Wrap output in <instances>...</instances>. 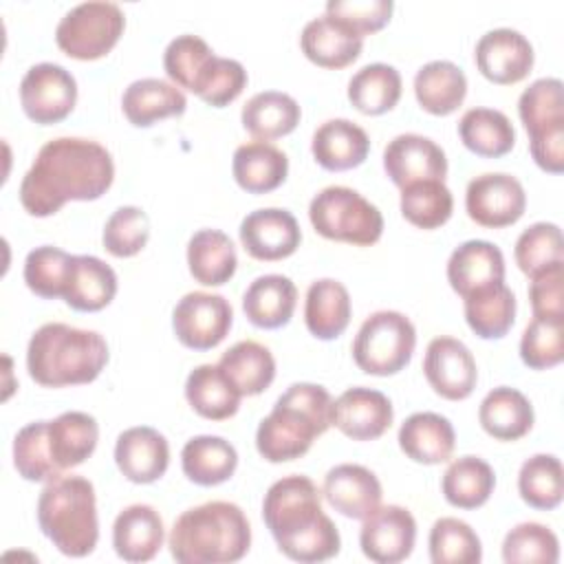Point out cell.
Returning a JSON list of instances; mask_svg holds the SVG:
<instances>
[{
  "label": "cell",
  "instance_id": "obj_53",
  "mask_svg": "<svg viewBox=\"0 0 564 564\" xmlns=\"http://www.w3.org/2000/svg\"><path fill=\"white\" fill-rule=\"evenodd\" d=\"M150 238V220L141 207L126 205L110 214L104 227V249L115 258L137 256Z\"/></svg>",
  "mask_w": 564,
  "mask_h": 564
},
{
  "label": "cell",
  "instance_id": "obj_22",
  "mask_svg": "<svg viewBox=\"0 0 564 564\" xmlns=\"http://www.w3.org/2000/svg\"><path fill=\"white\" fill-rule=\"evenodd\" d=\"M447 280L460 297L505 282V256L489 240H467L452 251L447 260Z\"/></svg>",
  "mask_w": 564,
  "mask_h": 564
},
{
  "label": "cell",
  "instance_id": "obj_32",
  "mask_svg": "<svg viewBox=\"0 0 564 564\" xmlns=\"http://www.w3.org/2000/svg\"><path fill=\"white\" fill-rule=\"evenodd\" d=\"M414 95L423 110L445 117L463 104L467 95V77L454 62L434 59L416 70Z\"/></svg>",
  "mask_w": 564,
  "mask_h": 564
},
{
  "label": "cell",
  "instance_id": "obj_31",
  "mask_svg": "<svg viewBox=\"0 0 564 564\" xmlns=\"http://www.w3.org/2000/svg\"><path fill=\"white\" fill-rule=\"evenodd\" d=\"M183 474L200 485L214 487L229 480L238 467L236 447L223 436L200 434L189 438L181 449Z\"/></svg>",
  "mask_w": 564,
  "mask_h": 564
},
{
  "label": "cell",
  "instance_id": "obj_45",
  "mask_svg": "<svg viewBox=\"0 0 564 564\" xmlns=\"http://www.w3.org/2000/svg\"><path fill=\"white\" fill-rule=\"evenodd\" d=\"M454 198L445 181H416L401 189V214L421 229H436L452 216Z\"/></svg>",
  "mask_w": 564,
  "mask_h": 564
},
{
  "label": "cell",
  "instance_id": "obj_43",
  "mask_svg": "<svg viewBox=\"0 0 564 564\" xmlns=\"http://www.w3.org/2000/svg\"><path fill=\"white\" fill-rule=\"evenodd\" d=\"M520 498L533 509H555L564 496L562 463L553 454H535L527 458L518 474Z\"/></svg>",
  "mask_w": 564,
  "mask_h": 564
},
{
  "label": "cell",
  "instance_id": "obj_10",
  "mask_svg": "<svg viewBox=\"0 0 564 564\" xmlns=\"http://www.w3.org/2000/svg\"><path fill=\"white\" fill-rule=\"evenodd\" d=\"M77 101V82L59 64L40 62L31 66L20 82V104L24 115L40 123H57L66 119Z\"/></svg>",
  "mask_w": 564,
  "mask_h": 564
},
{
  "label": "cell",
  "instance_id": "obj_46",
  "mask_svg": "<svg viewBox=\"0 0 564 564\" xmlns=\"http://www.w3.org/2000/svg\"><path fill=\"white\" fill-rule=\"evenodd\" d=\"M46 427L48 421H35L24 425L13 438V465L24 480L51 482L62 476L48 449Z\"/></svg>",
  "mask_w": 564,
  "mask_h": 564
},
{
  "label": "cell",
  "instance_id": "obj_17",
  "mask_svg": "<svg viewBox=\"0 0 564 564\" xmlns=\"http://www.w3.org/2000/svg\"><path fill=\"white\" fill-rule=\"evenodd\" d=\"M478 70L494 84H518L533 68V46L516 29L487 31L474 51Z\"/></svg>",
  "mask_w": 564,
  "mask_h": 564
},
{
  "label": "cell",
  "instance_id": "obj_7",
  "mask_svg": "<svg viewBox=\"0 0 564 564\" xmlns=\"http://www.w3.org/2000/svg\"><path fill=\"white\" fill-rule=\"evenodd\" d=\"M308 218L319 236L357 247H370L383 234L381 212L346 185H328L315 194Z\"/></svg>",
  "mask_w": 564,
  "mask_h": 564
},
{
  "label": "cell",
  "instance_id": "obj_37",
  "mask_svg": "<svg viewBox=\"0 0 564 564\" xmlns=\"http://www.w3.org/2000/svg\"><path fill=\"white\" fill-rule=\"evenodd\" d=\"M300 104L280 90H264L253 95L242 106V126L256 141H271L293 132L300 123Z\"/></svg>",
  "mask_w": 564,
  "mask_h": 564
},
{
  "label": "cell",
  "instance_id": "obj_5",
  "mask_svg": "<svg viewBox=\"0 0 564 564\" xmlns=\"http://www.w3.org/2000/svg\"><path fill=\"white\" fill-rule=\"evenodd\" d=\"M108 364V344L97 330L62 322L40 326L26 348V368L33 381L46 388L90 383Z\"/></svg>",
  "mask_w": 564,
  "mask_h": 564
},
{
  "label": "cell",
  "instance_id": "obj_44",
  "mask_svg": "<svg viewBox=\"0 0 564 564\" xmlns=\"http://www.w3.org/2000/svg\"><path fill=\"white\" fill-rule=\"evenodd\" d=\"M520 119L529 137L553 128H564V88L555 77L535 79L518 99Z\"/></svg>",
  "mask_w": 564,
  "mask_h": 564
},
{
  "label": "cell",
  "instance_id": "obj_11",
  "mask_svg": "<svg viewBox=\"0 0 564 564\" xmlns=\"http://www.w3.org/2000/svg\"><path fill=\"white\" fill-rule=\"evenodd\" d=\"M234 322L231 304L216 293L192 291L183 295L172 313L176 339L192 350H212L229 333Z\"/></svg>",
  "mask_w": 564,
  "mask_h": 564
},
{
  "label": "cell",
  "instance_id": "obj_42",
  "mask_svg": "<svg viewBox=\"0 0 564 564\" xmlns=\"http://www.w3.org/2000/svg\"><path fill=\"white\" fill-rule=\"evenodd\" d=\"M348 99L364 115H383L401 99V75L394 66L375 62L359 68L348 82Z\"/></svg>",
  "mask_w": 564,
  "mask_h": 564
},
{
  "label": "cell",
  "instance_id": "obj_13",
  "mask_svg": "<svg viewBox=\"0 0 564 564\" xmlns=\"http://www.w3.org/2000/svg\"><path fill=\"white\" fill-rule=\"evenodd\" d=\"M416 542V520L399 505L377 507L364 518L359 531V544L368 560L377 564L403 562Z\"/></svg>",
  "mask_w": 564,
  "mask_h": 564
},
{
  "label": "cell",
  "instance_id": "obj_19",
  "mask_svg": "<svg viewBox=\"0 0 564 564\" xmlns=\"http://www.w3.org/2000/svg\"><path fill=\"white\" fill-rule=\"evenodd\" d=\"M115 463L130 482L148 485L167 471L170 445L154 427H128L117 436Z\"/></svg>",
  "mask_w": 564,
  "mask_h": 564
},
{
  "label": "cell",
  "instance_id": "obj_47",
  "mask_svg": "<svg viewBox=\"0 0 564 564\" xmlns=\"http://www.w3.org/2000/svg\"><path fill=\"white\" fill-rule=\"evenodd\" d=\"M430 560L434 564H476L482 546L476 531L458 518H441L430 531Z\"/></svg>",
  "mask_w": 564,
  "mask_h": 564
},
{
  "label": "cell",
  "instance_id": "obj_2",
  "mask_svg": "<svg viewBox=\"0 0 564 564\" xmlns=\"http://www.w3.org/2000/svg\"><path fill=\"white\" fill-rule=\"evenodd\" d=\"M262 518L278 549L304 564L324 562L339 553L335 522L322 511V494L302 474L275 480L262 500Z\"/></svg>",
  "mask_w": 564,
  "mask_h": 564
},
{
  "label": "cell",
  "instance_id": "obj_23",
  "mask_svg": "<svg viewBox=\"0 0 564 564\" xmlns=\"http://www.w3.org/2000/svg\"><path fill=\"white\" fill-rule=\"evenodd\" d=\"M163 520L150 505L126 507L112 524V546L126 562H148L163 546Z\"/></svg>",
  "mask_w": 564,
  "mask_h": 564
},
{
  "label": "cell",
  "instance_id": "obj_57",
  "mask_svg": "<svg viewBox=\"0 0 564 564\" xmlns=\"http://www.w3.org/2000/svg\"><path fill=\"white\" fill-rule=\"evenodd\" d=\"M533 161L551 174H560L564 170V128H553L542 134L529 137Z\"/></svg>",
  "mask_w": 564,
  "mask_h": 564
},
{
  "label": "cell",
  "instance_id": "obj_6",
  "mask_svg": "<svg viewBox=\"0 0 564 564\" xmlns=\"http://www.w3.org/2000/svg\"><path fill=\"white\" fill-rule=\"evenodd\" d=\"M42 533L68 557H86L99 540L95 487L84 476H59L37 498Z\"/></svg>",
  "mask_w": 564,
  "mask_h": 564
},
{
  "label": "cell",
  "instance_id": "obj_1",
  "mask_svg": "<svg viewBox=\"0 0 564 564\" xmlns=\"http://www.w3.org/2000/svg\"><path fill=\"white\" fill-rule=\"evenodd\" d=\"M115 178L110 152L90 139L59 137L46 141L20 183L22 207L37 218L51 216L68 200H95Z\"/></svg>",
  "mask_w": 564,
  "mask_h": 564
},
{
  "label": "cell",
  "instance_id": "obj_50",
  "mask_svg": "<svg viewBox=\"0 0 564 564\" xmlns=\"http://www.w3.org/2000/svg\"><path fill=\"white\" fill-rule=\"evenodd\" d=\"M557 557H560L557 535L540 522H522L505 535L502 560L509 564H520V562L555 564Z\"/></svg>",
  "mask_w": 564,
  "mask_h": 564
},
{
  "label": "cell",
  "instance_id": "obj_30",
  "mask_svg": "<svg viewBox=\"0 0 564 564\" xmlns=\"http://www.w3.org/2000/svg\"><path fill=\"white\" fill-rule=\"evenodd\" d=\"M304 322L308 333L317 339L328 341L339 337L350 322L348 289L333 278L315 280L306 291Z\"/></svg>",
  "mask_w": 564,
  "mask_h": 564
},
{
  "label": "cell",
  "instance_id": "obj_12",
  "mask_svg": "<svg viewBox=\"0 0 564 564\" xmlns=\"http://www.w3.org/2000/svg\"><path fill=\"white\" fill-rule=\"evenodd\" d=\"M527 194L522 183L502 172H487L469 181L465 192L467 216L482 227H509L524 214Z\"/></svg>",
  "mask_w": 564,
  "mask_h": 564
},
{
  "label": "cell",
  "instance_id": "obj_36",
  "mask_svg": "<svg viewBox=\"0 0 564 564\" xmlns=\"http://www.w3.org/2000/svg\"><path fill=\"white\" fill-rule=\"evenodd\" d=\"M187 264L196 282L220 286L236 273V247L220 229H200L187 242Z\"/></svg>",
  "mask_w": 564,
  "mask_h": 564
},
{
  "label": "cell",
  "instance_id": "obj_18",
  "mask_svg": "<svg viewBox=\"0 0 564 564\" xmlns=\"http://www.w3.org/2000/svg\"><path fill=\"white\" fill-rule=\"evenodd\" d=\"M390 399L372 388H348L333 401V425L352 441H375L392 425Z\"/></svg>",
  "mask_w": 564,
  "mask_h": 564
},
{
  "label": "cell",
  "instance_id": "obj_28",
  "mask_svg": "<svg viewBox=\"0 0 564 564\" xmlns=\"http://www.w3.org/2000/svg\"><path fill=\"white\" fill-rule=\"evenodd\" d=\"M231 172L245 192L267 194L286 181L289 159L267 141H249L236 148Z\"/></svg>",
  "mask_w": 564,
  "mask_h": 564
},
{
  "label": "cell",
  "instance_id": "obj_25",
  "mask_svg": "<svg viewBox=\"0 0 564 564\" xmlns=\"http://www.w3.org/2000/svg\"><path fill=\"white\" fill-rule=\"evenodd\" d=\"M456 445L452 423L436 412H414L399 427V447L414 463H445Z\"/></svg>",
  "mask_w": 564,
  "mask_h": 564
},
{
  "label": "cell",
  "instance_id": "obj_40",
  "mask_svg": "<svg viewBox=\"0 0 564 564\" xmlns=\"http://www.w3.org/2000/svg\"><path fill=\"white\" fill-rule=\"evenodd\" d=\"M458 134L467 150L478 156H505L516 143V130L509 117L494 108H471L458 121Z\"/></svg>",
  "mask_w": 564,
  "mask_h": 564
},
{
  "label": "cell",
  "instance_id": "obj_41",
  "mask_svg": "<svg viewBox=\"0 0 564 564\" xmlns=\"http://www.w3.org/2000/svg\"><path fill=\"white\" fill-rule=\"evenodd\" d=\"M496 487V474L489 463L478 456L456 458L443 474L441 489L445 500L458 509L482 507Z\"/></svg>",
  "mask_w": 564,
  "mask_h": 564
},
{
  "label": "cell",
  "instance_id": "obj_38",
  "mask_svg": "<svg viewBox=\"0 0 564 564\" xmlns=\"http://www.w3.org/2000/svg\"><path fill=\"white\" fill-rule=\"evenodd\" d=\"M185 399L196 414L209 421H225L238 412L240 394L223 370L212 364L196 366L185 381Z\"/></svg>",
  "mask_w": 564,
  "mask_h": 564
},
{
  "label": "cell",
  "instance_id": "obj_39",
  "mask_svg": "<svg viewBox=\"0 0 564 564\" xmlns=\"http://www.w3.org/2000/svg\"><path fill=\"white\" fill-rule=\"evenodd\" d=\"M465 300L467 326L482 339H500L509 333L516 317V295L505 284H491L469 293Z\"/></svg>",
  "mask_w": 564,
  "mask_h": 564
},
{
  "label": "cell",
  "instance_id": "obj_4",
  "mask_svg": "<svg viewBox=\"0 0 564 564\" xmlns=\"http://www.w3.org/2000/svg\"><path fill=\"white\" fill-rule=\"evenodd\" d=\"M333 425V399L324 386L293 383L280 394L256 432L258 454L269 463L304 456L313 438Z\"/></svg>",
  "mask_w": 564,
  "mask_h": 564
},
{
  "label": "cell",
  "instance_id": "obj_48",
  "mask_svg": "<svg viewBox=\"0 0 564 564\" xmlns=\"http://www.w3.org/2000/svg\"><path fill=\"white\" fill-rule=\"evenodd\" d=\"M70 267L73 256L64 249L51 245L35 247L24 260V282L40 297H64Z\"/></svg>",
  "mask_w": 564,
  "mask_h": 564
},
{
  "label": "cell",
  "instance_id": "obj_55",
  "mask_svg": "<svg viewBox=\"0 0 564 564\" xmlns=\"http://www.w3.org/2000/svg\"><path fill=\"white\" fill-rule=\"evenodd\" d=\"M394 2L392 0H330L326 4V15L346 22L355 29L361 37L383 29L392 15Z\"/></svg>",
  "mask_w": 564,
  "mask_h": 564
},
{
  "label": "cell",
  "instance_id": "obj_27",
  "mask_svg": "<svg viewBox=\"0 0 564 564\" xmlns=\"http://www.w3.org/2000/svg\"><path fill=\"white\" fill-rule=\"evenodd\" d=\"M295 304L297 289L286 275L280 273L256 278L242 295V311L247 319L258 328H280L289 324Z\"/></svg>",
  "mask_w": 564,
  "mask_h": 564
},
{
  "label": "cell",
  "instance_id": "obj_51",
  "mask_svg": "<svg viewBox=\"0 0 564 564\" xmlns=\"http://www.w3.org/2000/svg\"><path fill=\"white\" fill-rule=\"evenodd\" d=\"M520 357L533 370H546L564 359V319L533 317L520 339Z\"/></svg>",
  "mask_w": 564,
  "mask_h": 564
},
{
  "label": "cell",
  "instance_id": "obj_35",
  "mask_svg": "<svg viewBox=\"0 0 564 564\" xmlns=\"http://www.w3.org/2000/svg\"><path fill=\"white\" fill-rule=\"evenodd\" d=\"M478 421L498 441H518L533 427V405L516 388H494L480 401Z\"/></svg>",
  "mask_w": 564,
  "mask_h": 564
},
{
  "label": "cell",
  "instance_id": "obj_33",
  "mask_svg": "<svg viewBox=\"0 0 564 564\" xmlns=\"http://www.w3.org/2000/svg\"><path fill=\"white\" fill-rule=\"evenodd\" d=\"M218 368L240 397L260 394L275 379V359L271 350L253 339L238 341L225 350Z\"/></svg>",
  "mask_w": 564,
  "mask_h": 564
},
{
  "label": "cell",
  "instance_id": "obj_24",
  "mask_svg": "<svg viewBox=\"0 0 564 564\" xmlns=\"http://www.w3.org/2000/svg\"><path fill=\"white\" fill-rule=\"evenodd\" d=\"M311 150L324 170L344 172L366 161L370 139L361 126L348 119H328L315 130Z\"/></svg>",
  "mask_w": 564,
  "mask_h": 564
},
{
  "label": "cell",
  "instance_id": "obj_54",
  "mask_svg": "<svg viewBox=\"0 0 564 564\" xmlns=\"http://www.w3.org/2000/svg\"><path fill=\"white\" fill-rule=\"evenodd\" d=\"M212 57H214V51L209 48V44L203 37L183 33V35H176L167 44V48L163 53V66H165L167 77L176 86L192 90Z\"/></svg>",
  "mask_w": 564,
  "mask_h": 564
},
{
  "label": "cell",
  "instance_id": "obj_15",
  "mask_svg": "<svg viewBox=\"0 0 564 564\" xmlns=\"http://www.w3.org/2000/svg\"><path fill=\"white\" fill-rule=\"evenodd\" d=\"M383 170L403 189L416 181H445L447 159L443 148L432 139L405 132L386 145Z\"/></svg>",
  "mask_w": 564,
  "mask_h": 564
},
{
  "label": "cell",
  "instance_id": "obj_3",
  "mask_svg": "<svg viewBox=\"0 0 564 564\" xmlns=\"http://www.w3.org/2000/svg\"><path fill=\"white\" fill-rule=\"evenodd\" d=\"M167 544L181 564H229L247 555L251 527L238 505L212 500L183 511Z\"/></svg>",
  "mask_w": 564,
  "mask_h": 564
},
{
  "label": "cell",
  "instance_id": "obj_21",
  "mask_svg": "<svg viewBox=\"0 0 564 564\" xmlns=\"http://www.w3.org/2000/svg\"><path fill=\"white\" fill-rule=\"evenodd\" d=\"M300 46L313 64L322 68H344L361 55L364 37L346 22L324 13L306 22Z\"/></svg>",
  "mask_w": 564,
  "mask_h": 564
},
{
  "label": "cell",
  "instance_id": "obj_26",
  "mask_svg": "<svg viewBox=\"0 0 564 564\" xmlns=\"http://www.w3.org/2000/svg\"><path fill=\"white\" fill-rule=\"evenodd\" d=\"M126 119L137 128H148L165 117H178L187 108V99L176 84L159 77L132 82L121 97Z\"/></svg>",
  "mask_w": 564,
  "mask_h": 564
},
{
  "label": "cell",
  "instance_id": "obj_34",
  "mask_svg": "<svg viewBox=\"0 0 564 564\" xmlns=\"http://www.w3.org/2000/svg\"><path fill=\"white\" fill-rule=\"evenodd\" d=\"M46 436L53 463L59 471H64L82 465L95 452L99 427L90 414L70 410L48 421Z\"/></svg>",
  "mask_w": 564,
  "mask_h": 564
},
{
  "label": "cell",
  "instance_id": "obj_8",
  "mask_svg": "<svg viewBox=\"0 0 564 564\" xmlns=\"http://www.w3.org/2000/svg\"><path fill=\"white\" fill-rule=\"evenodd\" d=\"M414 324L399 311H377L364 319L352 341V359L359 370L377 377L397 375L414 352Z\"/></svg>",
  "mask_w": 564,
  "mask_h": 564
},
{
  "label": "cell",
  "instance_id": "obj_56",
  "mask_svg": "<svg viewBox=\"0 0 564 564\" xmlns=\"http://www.w3.org/2000/svg\"><path fill=\"white\" fill-rule=\"evenodd\" d=\"M529 300L533 317L564 319V262H555L531 275Z\"/></svg>",
  "mask_w": 564,
  "mask_h": 564
},
{
  "label": "cell",
  "instance_id": "obj_16",
  "mask_svg": "<svg viewBox=\"0 0 564 564\" xmlns=\"http://www.w3.org/2000/svg\"><path fill=\"white\" fill-rule=\"evenodd\" d=\"M238 231L245 251L264 262L289 258L302 242V231L295 216L278 207H264L247 214Z\"/></svg>",
  "mask_w": 564,
  "mask_h": 564
},
{
  "label": "cell",
  "instance_id": "obj_29",
  "mask_svg": "<svg viewBox=\"0 0 564 564\" xmlns=\"http://www.w3.org/2000/svg\"><path fill=\"white\" fill-rule=\"evenodd\" d=\"M117 293V273L95 256H73L64 302L84 313L106 308Z\"/></svg>",
  "mask_w": 564,
  "mask_h": 564
},
{
  "label": "cell",
  "instance_id": "obj_9",
  "mask_svg": "<svg viewBox=\"0 0 564 564\" xmlns=\"http://www.w3.org/2000/svg\"><path fill=\"white\" fill-rule=\"evenodd\" d=\"M126 26L119 4L93 0L73 7L55 29L57 46L75 59H97L110 53Z\"/></svg>",
  "mask_w": 564,
  "mask_h": 564
},
{
  "label": "cell",
  "instance_id": "obj_20",
  "mask_svg": "<svg viewBox=\"0 0 564 564\" xmlns=\"http://www.w3.org/2000/svg\"><path fill=\"white\" fill-rule=\"evenodd\" d=\"M324 498L346 518L364 520L381 505V482L364 465L344 463L324 476Z\"/></svg>",
  "mask_w": 564,
  "mask_h": 564
},
{
  "label": "cell",
  "instance_id": "obj_14",
  "mask_svg": "<svg viewBox=\"0 0 564 564\" xmlns=\"http://www.w3.org/2000/svg\"><path fill=\"white\" fill-rule=\"evenodd\" d=\"M423 372L436 394L449 401L467 399L478 381V368L469 348L454 337H434L427 344Z\"/></svg>",
  "mask_w": 564,
  "mask_h": 564
},
{
  "label": "cell",
  "instance_id": "obj_49",
  "mask_svg": "<svg viewBox=\"0 0 564 564\" xmlns=\"http://www.w3.org/2000/svg\"><path fill=\"white\" fill-rule=\"evenodd\" d=\"M516 264L522 273L535 275L538 271L564 262V242L562 231L553 223H535L527 227L516 240Z\"/></svg>",
  "mask_w": 564,
  "mask_h": 564
},
{
  "label": "cell",
  "instance_id": "obj_52",
  "mask_svg": "<svg viewBox=\"0 0 564 564\" xmlns=\"http://www.w3.org/2000/svg\"><path fill=\"white\" fill-rule=\"evenodd\" d=\"M247 86V70L238 59L214 55L200 77L196 79L192 93L198 95L205 104L223 108L231 104Z\"/></svg>",
  "mask_w": 564,
  "mask_h": 564
}]
</instances>
